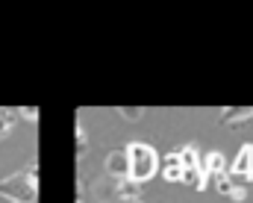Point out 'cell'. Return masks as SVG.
Segmentation results:
<instances>
[{
	"mask_svg": "<svg viewBox=\"0 0 253 203\" xmlns=\"http://www.w3.org/2000/svg\"><path fill=\"white\" fill-rule=\"evenodd\" d=\"M39 165L30 162V168L0 180V195L9 198L12 203H36V195H39Z\"/></svg>",
	"mask_w": 253,
	"mask_h": 203,
	"instance_id": "1",
	"label": "cell"
},
{
	"mask_svg": "<svg viewBox=\"0 0 253 203\" xmlns=\"http://www.w3.org/2000/svg\"><path fill=\"white\" fill-rule=\"evenodd\" d=\"M126 156H129V180H135V183L150 180L159 168V156L150 144L132 141V144H126Z\"/></svg>",
	"mask_w": 253,
	"mask_h": 203,
	"instance_id": "2",
	"label": "cell"
},
{
	"mask_svg": "<svg viewBox=\"0 0 253 203\" xmlns=\"http://www.w3.org/2000/svg\"><path fill=\"white\" fill-rule=\"evenodd\" d=\"M91 198L94 203H121V180H112V177H100L94 186H91Z\"/></svg>",
	"mask_w": 253,
	"mask_h": 203,
	"instance_id": "3",
	"label": "cell"
},
{
	"mask_svg": "<svg viewBox=\"0 0 253 203\" xmlns=\"http://www.w3.org/2000/svg\"><path fill=\"white\" fill-rule=\"evenodd\" d=\"M106 168V177L112 180H129V156H126V147L124 150H112L103 162Z\"/></svg>",
	"mask_w": 253,
	"mask_h": 203,
	"instance_id": "4",
	"label": "cell"
},
{
	"mask_svg": "<svg viewBox=\"0 0 253 203\" xmlns=\"http://www.w3.org/2000/svg\"><path fill=\"white\" fill-rule=\"evenodd\" d=\"M230 177H242V180H253V144H242L233 168H230Z\"/></svg>",
	"mask_w": 253,
	"mask_h": 203,
	"instance_id": "5",
	"label": "cell"
},
{
	"mask_svg": "<svg viewBox=\"0 0 253 203\" xmlns=\"http://www.w3.org/2000/svg\"><path fill=\"white\" fill-rule=\"evenodd\" d=\"M253 118V106H230L221 112V124L224 127H239L242 121H251Z\"/></svg>",
	"mask_w": 253,
	"mask_h": 203,
	"instance_id": "6",
	"label": "cell"
},
{
	"mask_svg": "<svg viewBox=\"0 0 253 203\" xmlns=\"http://www.w3.org/2000/svg\"><path fill=\"white\" fill-rule=\"evenodd\" d=\"M224 168H227V159H224V153H218V150H212V153L203 159V171H206L209 177L224 174Z\"/></svg>",
	"mask_w": 253,
	"mask_h": 203,
	"instance_id": "7",
	"label": "cell"
},
{
	"mask_svg": "<svg viewBox=\"0 0 253 203\" xmlns=\"http://www.w3.org/2000/svg\"><path fill=\"white\" fill-rule=\"evenodd\" d=\"M165 180H183V165H180V153H168L165 156Z\"/></svg>",
	"mask_w": 253,
	"mask_h": 203,
	"instance_id": "8",
	"label": "cell"
},
{
	"mask_svg": "<svg viewBox=\"0 0 253 203\" xmlns=\"http://www.w3.org/2000/svg\"><path fill=\"white\" fill-rule=\"evenodd\" d=\"M121 198L135 203L141 198V183H135V180H121Z\"/></svg>",
	"mask_w": 253,
	"mask_h": 203,
	"instance_id": "9",
	"label": "cell"
},
{
	"mask_svg": "<svg viewBox=\"0 0 253 203\" xmlns=\"http://www.w3.org/2000/svg\"><path fill=\"white\" fill-rule=\"evenodd\" d=\"M15 118H18V112H15V109H0V138H6V135L12 133Z\"/></svg>",
	"mask_w": 253,
	"mask_h": 203,
	"instance_id": "10",
	"label": "cell"
},
{
	"mask_svg": "<svg viewBox=\"0 0 253 203\" xmlns=\"http://www.w3.org/2000/svg\"><path fill=\"white\" fill-rule=\"evenodd\" d=\"M118 115L126 118V121H141V118H144V109H141V106H121Z\"/></svg>",
	"mask_w": 253,
	"mask_h": 203,
	"instance_id": "11",
	"label": "cell"
},
{
	"mask_svg": "<svg viewBox=\"0 0 253 203\" xmlns=\"http://www.w3.org/2000/svg\"><path fill=\"white\" fill-rule=\"evenodd\" d=\"M215 189H218L221 195H230V192H233L236 186H233V180H230V174H218V177H215Z\"/></svg>",
	"mask_w": 253,
	"mask_h": 203,
	"instance_id": "12",
	"label": "cell"
},
{
	"mask_svg": "<svg viewBox=\"0 0 253 203\" xmlns=\"http://www.w3.org/2000/svg\"><path fill=\"white\" fill-rule=\"evenodd\" d=\"M77 156H85V133L77 130Z\"/></svg>",
	"mask_w": 253,
	"mask_h": 203,
	"instance_id": "13",
	"label": "cell"
},
{
	"mask_svg": "<svg viewBox=\"0 0 253 203\" xmlns=\"http://www.w3.org/2000/svg\"><path fill=\"white\" fill-rule=\"evenodd\" d=\"M230 198H233V201H245V198H248V192H245V189H242V186H236V189H233V192H230Z\"/></svg>",
	"mask_w": 253,
	"mask_h": 203,
	"instance_id": "14",
	"label": "cell"
},
{
	"mask_svg": "<svg viewBox=\"0 0 253 203\" xmlns=\"http://www.w3.org/2000/svg\"><path fill=\"white\" fill-rule=\"evenodd\" d=\"M21 115L30 118V121H36V118H39V109H21Z\"/></svg>",
	"mask_w": 253,
	"mask_h": 203,
	"instance_id": "15",
	"label": "cell"
},
{
	"mask_svg": "<svg viewBox=\"0 0 253 203\" xmlns=\"http://www.w3.org/2000/svg\"><path fill=\"white\" fill-rule=\"evenodd\" d=\"M77 203H88V198H80V201H77Z\"/></svg>",
	"mask_w": 253,
	"mask_h": 203,
	"instance_id": "16",
	"label": "cell"
},
{
	"mask_svg": "<svg viewBox=\"0 0 253 203\" xmlns=\"http://www.w3.org/2000/svg\"><path fill=\"white\" fill-rule=\"evenodd\" d=\"M135 203H141V201H135Z\"/></svg>",
	"mask_w": 253,
	"mask_h": 203,
	"instance_id": "17",
	"label": "cell"
}]
</instances>
